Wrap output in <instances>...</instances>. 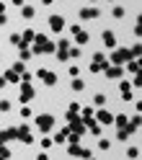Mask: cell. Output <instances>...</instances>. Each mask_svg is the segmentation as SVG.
<instances>
[{"instance_id":"6da1fadb","label":"cell","mask_w":142,"mask_h":160,"mask_svg":"<svg viewBox=\"0 0 142 160\" xmlns=\"http://www.w3.org/2000/svg\"><path fill=\"white\" fill-rule=\"evenodd\" d=\"M54 47H57V44H52L44 34H36V36H34V49H31V52H34V54H49V52H54Z\"/></svg>"},{"instance_id":"7a4b0ae2","label":"cell","mask_w":142,"mask_h":160,"mask_svg":"<svg viewBox=\"0 0 142 160\" xmlns=\"http://www.w3.org/2000/svg\"><path fill=\"white\" fill-rule=\"evenodd\" d=\"M36 127H39V129H42V132L47 134L49 129L54 127V116H52V114H42V116H36Z\"/></svg>"},{"instance_id":"3957f363","label":"cell","mask_w":142,"mask_h":160,"mask_svg":"<svg viewBox=\"0 0 142 160\" xmlns=\"http://www.w3.org/2000/svg\"><path fill=\"white\" fill-rule=\"evenodd\" d=\"M127 59H132V52H129V49H116V52L111 54V65H124Z\"/></svg>"},{"instance_id":"277c9868","label":"cell","mask_w":142,"mask_h":160,"mask_svg":"<svg viewBox=\"0 0 142 160\" xmlns=\"http://www.w3.org/2000/svg\"><path fill=\"white\" fill-rule=\"evenodd\" d=\"M109 62H106V57H104V52H98V54H93V65H90V72H101Z\"/></svg>"},{"instance_id":"5b68a950","label":"cell","mask_w":142,"mask_h":160,"mask_svg":"<svg viewBox=\"0 0 142 160\" xmlns=\"http://www.w3.org/2000/svg\"><path fill=\"white\" fill-rule=\"evenodd\" d=\"M67 155H73V158H90V152H88V150H83L78 142H70V147H67Z\"/></svg>"},{"instance_id":"8992f818","label":"cell","mask_w":142,"mask_h":160,"mask_svg":"<svg viewBox=\"0 0 142 160\" xmlns=\"http://www.w3.org/2000/svg\"><path fill=\"white\" fill-rule=\"evenodd\" d=\"M101 72H106V78H111V80H116V78H121V72H124V67H121V65H106L104 70H101Z\"/></svg>"},{"instance_id":"52a82bcc","label":"cell","mask_w":142,"mask_h":160,"mask_svg":"<svg viewBox=\"0 0 142 160\" xmlns=\"http://www.w3.org/2000/svg\"><path fill=\"white\" fill-rule=\"evenodd\" d=\"M16 139H21V142H26V145L34 142V137H31V132H28L26 127H18V129H16Z\"/></svg>"},{"instance_id":"ba28073f","label":"cell","mask_w":142,"mask_h":160,"mask_svg":"<svg viewBox=\"0 0 142 160\" xmlns=\"http://www.w3.org/2000/svg\"><path fill=\"white\" fill-rule=\"evenodd\" d=\"M36 75H39V80H44L47 85H54V83H57V75H54V72H49V70H39Z\"/></svg>"},{"instance_id":"9c48e42d","label":"cell","mask_w":142,"mask_h":160,"mask_svg":"<svg viewBox=\"0 0 142 160\" xmlns=\"http://www.w3.org/2000/svg\"><path fill=\"white\" fill-rule=\"evenodd\" d=\"M49 28H52V31H62L65 28V18L62 16H52L49 18Z\"/></svg>"},{"instance_id":"30bf717a","label":"cell","mask_w":142,"mask_h":160,"mask_svg":"<svg viewBox=\"0 0 142 160\" xmlns=\"http://www.w3.org/2000/svg\"><path fill=\"white\" fill-rule=\"evenodd\" d=\"M96 122H98L101 127H104V124H114V114L104 108V111H98V119H96Z\"/></svg>"},{"instance_id":"8fae6325","label":"cell","mask_w":142,"mask_h":160,"mask_svg":"<svg viewBox=\"0 0 142 160\" xmlns=\"http://www.w3.org/2000/svg\"><path fill=\"white\" fill-rule=\"evenodd\" d=\"M85 129H88V132H90V134H96V137L101 134V124L96 122V119H93V116H90V119H85Z\"/></svg>"},{"instance_id":"7c38bea8","label":"cell","mask_w":142,"mask_h":160,"mask_svg":"<svg viewBox=\"0 0 142 160\" xmlns=\"http://www.w3.org/2000/svg\"><path fill=\"white\" fill-rule=\"evenodd\" d=\"M31 98H34V88L28 85V83H23L21 85V101L26 103V101H31Z\"/></svg>"},{"instance_id":"4fadbf2b","label":"cell","mask_w":142,"mask_h":160,"mask_svg":"<svg viewBox=\"0 0 142 160\" xmlns=\"http://www.w3.org/2000/svg\"><path fill=\"white\" fill-rule=\"evenodd\" d=\"M80 18L88 21V18H98V8H80Z\"/></svg>"},{"instance_id":"5bb4252c","label":"cell","mask_w":142,"mask_h":160,"mask_svg":"<svg viewBox=\"0 0 142 160\" xmlns=\"http://www.w3.org/2000/svg\"><path fill=\"white\" fill-rule=\"evenodd\" d=\"M11 139H16V129H5V132H0V145L11 142Z\"/></svg>"},{"instance_id":"9a60e30c","label":"cell","mask_w":142,"mask_h":160,"mask_svg":"<svg viewBox=\"0 0 142 160\" xmlns=\"http://www.w3.org/2000/svg\"><path fill=\"white\" fill-rule=\"evenodd\" d=\"M104 44H106L109 49H114V47H116V36L111 34V31H104Z\"/></svg>"},{"instance_id":"2e32d148","label":"cell","mask_w":142,"mask_h":160,"mask_svg":"<svg viewBox=\"0 0 142 160\" xmlns=\"http://www.w3.org/2000/svg\"><path fill=\"white\" fill-rule=\"evenodd\" d=\"M127 62H129L127 70H129L132 75H137V72H139V59H137V57H132V59H127Z\"/></svg>"},{"instance_id":"e0dca14e","label":"cell","mask_w":142,"mask_h":160,"mask_svg":"<svg viewBox=\"0 0 142 160\" xmlns=\"http://www.w3.org/2000/svg\"><path fill=\"white\" fill-rule=\"evenodd\" d=\"M34 36H36V31H31V28H26V31L21 34V47H23V44H28V42H34Z\"/></svg>"},{"instance_id":"ac0fdd59","label":"cell","mask_w":142,"mask_h":160,"mask_svg":"<svg viewBox=\"0 0 142 160\" xmlns=\"http://www.w3.org/2000/svg\"><path fill=\"white\" fill-rule=\"evenodd\" d=\"M5 83H18V80H21V75H18V72H13V70H5Z\"/></svg>"},{"instance_id":"d6986e66","label":"cell","mask_w":142,"mask_h":160,"mask_svg":"<svg viewBox=\"0 0 142 160\" xmlns=\"http://www.w3.org/2000/svg\"><path fill=\"white\" fill-rule=\"evenodd\" d=\"M52 142H57V145H65V142H67V127L62 129V132H57V137L52 139Z\"/></svg>"},{"instance_id":"ffe728a7","label":"cell","mask_w":142,"mask_h":160,"mask_svg":"<svg viewBox=\"0 0 142 160\" xmlns=\"http://www.w3.org/2000/svg\"><path fill=\"white\" fill-rule=\"evenodd\" d=\"M21 16H23V18H34V16H36V11H34L31 5H21Z\"/></svg>"},{"instance_id":"44dd1931","label":"cell","mask_w":142,"mask_h":160,"mask_svg":"<svg viewBox=\"0 0 142 160\" xmlns=\"http://www.w3.org/2000/svg\"><path fill=\"white\" fill-rule=\"evenodd\" d=\"M88 39H90V36H88V34L83 31V28H80V31L75 34V42H78V44H88Z\"/></svg>"},{"instance_id":"7402d4cb","label":"cell","mask_w":142,"mask_h":160,"mask_svg":"<svg viewBox=\"0 0 142 160\" xmlns=\"http://www.w3.org/2000/svg\"><path fill=\"white\" fill-rule=\"evenodd\" d=\"M116 137L121 139V142H127V139H129V129H127V127H119V132H116Z\"/></svg>"},{"instance_id":"603a6c76","label":"cell","mask_w":142,"mask_h":160,"mask_svg":"<svg viewBox=\"0 0 142 160\" xmlns=\"http://www.w3.org/2000/svg\"><path fill=\"white\" fill-rule=\"evenodd\" d=\"M18 54H21V62H26V59H31V49H28V47H21V52H18Z\"/></svg>"},{"instance_id":"cb8c5ba5","label":"cell","mask_w":142,"mask_h":160,"mask_svg":"<svg viewBox=\"0 0 142 160\" xmlns=\"http://www.w3.org/2000/svg\"><path fill=\"white\" fill-rule=\"evenodd\" d=\"M127 122H129V119H127L124 114H119V116H114V124H116V127H127Z\"/></svg>"},{"instance_id":"d4e9b609","label":"cell","mask_w":142,"mask_h":160,"mask_svg":"<svg viewBox=\"0 0 142 160\" xmlns=\"http://www.w3.org/2000/svg\"><path fill=\"white\" fill-rule=\"evenodd\" d=\"M13 72H18V75H23V72H26V65L21 62V59H18V62L13 65Z\"/></svg>"},{"instance_id":"484cf974","label":"cell","mask_w":142,"mask_h":160,"mask_svg":"<svg viewBox=\"0 0 142 160\" xmlns=\"http://www.w3.org/2000/svg\"><path fill=\"white\" fill-rule=\"evenodd\" d=\"M70 88H73V91H83V88H85V83H83V80H73V85H70Z\"/></svg>"},{"instance_id":"4316f807","label":"cell","mask_w":142,"mask_h":160,"mask_svg":"<svg viewBox=\"0 0 142 160\" xmlns=\"http://www.w3.org/2000/svg\"><path fill=\"white\" fill-rule=\"evenodd\" d=\"M78 111H80V103H75V101H73V103L67 106V114H78Z\"/></svg>"},{"instance_id":"83f0119b","label":"cell","mask_w":142,"mask_h":160,"mask_svg":"<svg viewBox=\"0 0 142 160\" xmlns=\"http://www.w3.org/2000/svg\"><path fill=\"white\" fill-rule=\"evenodd\" d=\"M0 111H3V114L11 111V101H0Z\"/></svg>"},{"instance_id":"f1b7e54d","label":"cell","mask_w":142,"mask_h":160,"mask_svg":"<svg viewBox=\"0 0 142 160\" xmlns=\"http://www.w3.org/2000/svg\"><path fill=\"white\" fill-rule=\"evenodd\" d=\"M93 101H96V106H104V103H106V96H104V93H98Z\"/></svg>"},{"instance_id":"f546056e","label":"cell","mask_w":142,"mask_h":160,"mask_svg":"<svg viewBox=\"0 0 142 160\" xmlns=\"http://www.w3.org/2000/svg\"><path fill=\"white\" fill-rule=\"evenodd\" d=\"M11 44H16V47H21V34H11Z\"/></svg>"},{"instance_id":"4dcf8cb0","label":"cell","mask_w":142,"mask_h":160,"mask_svg":"<svg viewBox=\"0 0 142 160\" xmlns=\"http://www.w3.org/2000/svg\"><path fill=\"white\" fill-rule=\"evenodd\" d=\"M111 13H114V18H121V16H124V8H121V5H116Z\"/></svg>"},{"instance_id":"1f68e13d","label":"cell","mask_w":142,"mask_h":160,"mask_svg":"<svg viewBox=\"0 0 142 160\" xmlns=\"http://www.w3.org/2000/svg\"><path fill=\"white\" fill-rule=\"evenodd\" d=\"M137 155H139L137 147H129V150H127V158H137Z\"/></svg>"},{"instance_id":"d6a6232c","label":"cell","mask_w":142,"mask_h":160,"mask_svg":"<svg viewBox=\"0 0 142 160\" xmlns=\"http://www.w3.org/2000/svg\"><path fill=\"white\" fill-rule=\"evenodd\" d=\"M21 116H23V119H31V108L23 106V108H21Z\"/></svg>"},{"instance_id":"836d02e7","label":"cell","mask_w":142,"mask_h":160,"mask_svg":"<svg viewBox=\"0 0 142 160\" xmlns=\"http://www.w3.org/2000/svg\"><path fill=\"white\" fill-rule=\"evenodd\" d=\"M0 158H11V150H8V147H3V145H0Z\"/></svg>"},{"instance_id":"e575fe53","label":"cell","mask_w":142,"mask_h":160,"mask_svg":"<svg viewBox=\"0 0 142 160\" xmlns=\"http://www.w3.org/2000/svg\"><path fill=\"white\" fill-rule=\"evenodd\" d=\"M90 116H93V108H83V122H85V119H90Z\"/></svg>"},{"instance_id":"d590c367","label":"cell","mask_w":142,"mask_h":160,"mask_svg":"<svg viewBox=\"0 0 142 160\" xmlns=\"http://www.w3.org/2000/svg\"><path fill=\"white\" fill-rule=\"evenodd\" d=\"M52 145H54V142H52V139H49V137H44V139H42V147H47V150H49Z\"/></svg>"},{"instance_id":"8d00e7d4","label":"cell","mask_w":142,"mask_h":160,"mask_svg":"<svg viewBox=\"0 0 142 160\" xmlns=\"http://www.w3.org/2000/svg\"><path fill=\"white\" fill-rule=\"evenodd\" d=\"M98 147H101V150H109V147H111V142H109V139H101Z\"/></svg>"},{"instance_id":"74e56055","label":"cell","mask_w":142,"mask_h":160,"mask_svg":"<svg viewBox=\"0 0 142 160\" xmlns=\"http://www.w3.org/2000/svg\"><path fill=\"white\" fill-rule=\"evenodd\" d=\"M3 23H8V16H5V13H0V26H3Z\"/></svg>"},{"instance_id":"f35d334b","label":"cell","mask_w":142,"mask_h":160,"mask_svg":"<svg viewBox=\"0 0 142 160\" xmlns=\"http://www.w3.org/2000/svg\"><path fill=\"white\" fill-rule=\"evenodd\" d=\"M0 88H5V78L3 75H0Z\"/></svg>"},{"instance_id":"ab89813d","label":"cell","mask_w":142,"mask_h":160,"mask_svg":"<svg viewBox=\"0 0 142 160\" xmlns=\"http://www.w3.org/2000/svg\"><path fill=\"white\" fill-rule=\"evenodd\" d=\"M42 3H44V5H52V3H54V0H42Z\"/></svg>"},{"instance_id":"60d3db41","label":"cell","mask_w":142,"mask_h":160,"mask_svg":"<svg viewBox=\"0 0 142 160\" xmlns=\"http://www.w3.org/2000/svg\"><path fill=\"white\" fill-rule=\"evenodd\" d=\"M13 3H16V5H23V3H26V0H13Z\"/></svg>"},{"instance_id":"b9f144b4","label":"cell","mask_w":142,"mask_h":160,"mask_svg":"<svg viewBox=\"0 0 142 160\" xmlns=\"http://www.w3.org/2000/svg\"><path fill=\"white\" fill-rule=\"evenodd\" d=\"M0 13H5V3H0Z\"/></svg>"}]
</instances>
